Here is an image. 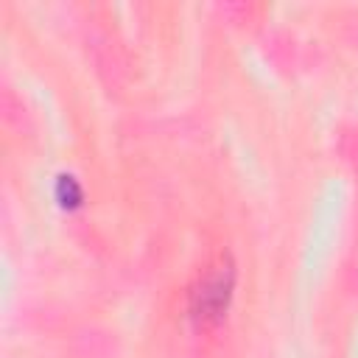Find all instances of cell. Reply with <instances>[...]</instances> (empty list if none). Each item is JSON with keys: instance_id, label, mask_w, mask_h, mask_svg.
Listing matches in <instances>:
<instances>
[{"instance_id": "2", "label": "cell", "mask_w": 358, "mask_h": 358, "mask_svg": "<svg viewBox=\"0 0 358 358\" xmlns=\"http://www.w3.org/2000/svg\"><path fill=\"white\" fill-rule=\"evenodd\" d=\"M53 196L59 201L62 210H78L84 204V187L76 176L70 173H59L56 176V185H53Z\"/></svg>"}, {"instance_id": "1", "label": "cell", "mask_w": 358, "mask_h": 358, "mask_svg": "<svg viewBox=\"0 0 358 358\" xmlns=\"http://www.w3.org/2000/svg\"><path fill=\"white\" fill-rule=\"evenodd\" d=\"M235 291V268L229 260H221L207 277L190 291V316L199 324H215L227 316Z\"/></svg>"}]
</instances>
